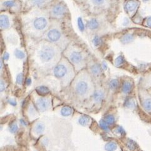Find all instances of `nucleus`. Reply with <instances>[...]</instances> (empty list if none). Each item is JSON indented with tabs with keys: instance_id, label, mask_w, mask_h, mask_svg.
I'll return each instance as SVG.
<instances>
[{
	"instance_id": "21",
	"label": "nucleus",
	"mask_w": 151,
	"mask_h": 151,
	"mask_svg": "<svg viewBox=\"0 0 151 151\" xmlns=\"http://www.w3.org/2000/svg\"><path fill=\"white\" fill-rule=\"evenodd\" d=\"M117 145L115 142H110L105 145V149L107 151H114L117 149Z\"/></svg>"
},
{
	"instance_id": "7",
	"label": "nucleus",
	"mask_w": 151,
	"mask_h": 151,
	"mask_svg": "<svg viewBox=\"0 0 151 151\" xmlns=\"http://www.w3.org/2000/svg\"><path fill=\"white\" fill-rule=\"evenodd\" d=\"M68 9L65 5L62 3H57L50 9V15L54 19H62L67 14Z\"/></svg>"
},
{
	"instance_id": "28",
	"label": "nucleus",
	"mask_w": 151,
	"mask_h": 151,
	"mask_svg": "<svg viewBox=\"0 0 151 151\" xmlns=\"http://www.w3.org/2000/svg\"><path fill=\"white\" fill-rule=\"evenodd\" d=\"M100 126L102 129L105 130V131H108L109 130V128H108V125H107V122H105V120H100Z\"/></svg>"
},
{
	"instance_id": "12",
	"label": "nucleus",
	"mask_w": 151,
	"mask_h": 151,
	"mask_svg": "<svg viewBox=\"0 0 151 151\" xmlns=\"http://www.w3.org/2000/svg\"><path fill=\"white\" fill-rule=\"evenodd\" d=\"M100 27V23L97 18H92L87 23V28L90 31H96Z\"/></svg>"
},
{
	"instance_id": "41",
	"label": "nucleus",
	"mask_w": 151,
	"mask_h": 151,
	"mask_svg": "<svg viewBox=\"0 0 151 151\" xmlns=\"http://www.w3.org/2000/svg\"><path fill=\"white\" fill-rule=\"evenodd\" d=\"M31 83V80H30L29 79H28V80H27V81H26V84H27L28 85H30V83Z\"/></svg>"
},
{
	"instance_id": "1",
	"label": "nucleus",
	"mask_w": 151,
	"mask_h": 151,
	"mask_svg": "<svg viewBox=\"0 0 151 151\" xmlns=\"http://www.w3.org/2000/svg\"><path fill=\"white\" fill-rule=\"evenodd\" d=\"M33 59L36 65L43 70H48L55 66L62 59V50L47 40H42L35 46Z\"/></svg>"
},
{
	"instance_id": "36",
	"label": "nucleus",
	"mask_w": 151,
	"mask_h": 151,
	"mask_svg": "<svg viewBox=\"0 0 151 151\" xmlns=\"http://www.w3.org/2000/svg\"><path fill=\"white\" fill-rule=\"evenodd\" d=\"M9 102L11 105H13V106H15L16 105V102L14 100H9Z\"/></svg>"
},
{
	"instance_id": "10",
	"label": "nucleus",
	"mask_w": 151,
	"mask_h": 151,
	"mask_svg": "<svg viewBox=\"0 0 151 151\" xmlns=\"http://www.w3.org/2000/svg\"><path fill=\"white\" fill-rule=\"evenodd\" d=\"M51 1V0H28V4L31 7L41 9L48 5Z\"/></svg>"
},
{
	"instance_id": "15",
	"label": "nucleus",
	"mask_w": 151,
	"mask_h": 151,
	"mask_svg": "<svg viewBox=\"0 0 151 151\" xmlns=\"http://www.w3.org/2000/svg\"><path fill=\"white\" fill-rule=\"evenodd\" d=\"M2 6L6 8H11V9H18L19 8V5L16 1L14 0H8L3 2Z\"/></svg>"
},
{
	"instance_id": "23",
	"label": "nucleus",
	"mask_w": 151,
	"mask_h": 151,
	"mask_svg": "<svg viewBox=\"0 0 151 151\" xmlns=\"http://www.w3.org/2000/svg\"><path fill=\"white\" fill-rule=\"evenodd\" d=\"M134 40V37L131 35H124L122 38V42L123 43H128L132 42Z\"/></svg>"
},
{
	"instance_id": "35",
	"label": "nucleus",
	"mask_w": 151,
	"mask_h": 151,
	"mask_svg": "<svg viewBox=\"0 0 151 151\" xmlns=\"http://www.w3.org/2000/svg\"><path fill=\"white\" fill-rule=\"evenodd\" d=\"M5 88V83L3 82V80H1V92H3Z\"/></svg>"
},
{
	"instance_id": "5",
	"label": "nucleus",
	"mask_w": 151,
	"mask_h": 151,
	"mask_svg": "<svg viewBox=\"0 0 151 151\" xmlns=\"http://www.w3.org/2000/svg\"><path fill=\"white\" fill-rule=\"evenodd\" d=\"M91 77L86 70H82L76 77L74 81V89L76 93L80 97H86L93 92Z\"/></svg>"
},
{
	"instance_id": "39",
	"label": "nucleus",
	"mask_w": 151,
	"mask_h": 151,
	"mask_svg": "<svg viewBox=\"0 0 151 151\" xmlns=\"http://www.w3.org/2000/svg\"><path fill=\"white\" fill-rule=\"evenodd\" d=\"M147 25L150 26V27H151V18H149L147 20Z\"/></svg>"
},
{
	"instance_id": "40",
	"label": "nucleus",
	"mask_w": 151,
	"mask_h": 151,
	"mask_svg": "<svg viewBox=\"0 0 151 151\" xmlns=\"http://www.w3.org/2000/svg\"><path fill=\"white\" fill-rule=\"evenodd\" d=\"M102 68H103L104 70H106L107 68V64H105V63H102Z\"/></svg>"
},
{
	"instance_id": "30",
	"label": "nucleus",
	"mask_w": 151,
	"mask_h": 151,
	"mask_svg": "<svg viewBox=\"0 0 151 151\" xmlns=\"http://www.w3.org/2000/svg\"><path fill=\"white\" fill-rule=\"evenodd\" d=\"M14 54H15V56L17 58H25V53L23 52L22 51H21V50H16L15 51V53H14Z\"/></svg>"
},
{
	"instance_id": "27",
	"label": "nucleus",
	"mask_w": 151,
	"mask_h": 151,
	"mask_svg": "<svg viewBox=\"0 0 151 151\" xmlns=\"http://www.w3.org/2000/svg\"><path fill=\"white\" fill-rule=\"evenodd\" d=\"M126 107H128V108H133L135 107L136 106V103H135V102L132 99H129L126 101Z\"/></svg>"
},
{
	"instance_id": "31",
	"label": "nucleus",
	"mask_w": 151,
	"mask_h": 151,
	"mask_svg": "<svg viewBox=\"0 0 151 151\" xmlns=\"http://www.w3.org/2000/svg\"><path fill=\"white\" fill-rule=\"evenodd\" d=\"M127 147L131 151H134L136 147V144L133 141V140H129L128 142H127Z\"/></svg>"
},
{
	"instance_id": "29",
	"label": "nucleus",
	"mask_w": 151,
	"mask_h": 151,
	"mask_svg": "<svg viewBox=\"0 0 151 151\" xmlns=\"http://www.w3.org/2000/svg\"><path fill=\"white\" fill-rule=\"evenodd\" d=\"M124 62V59L122 56H119L116 58L115 60V65L117 66H120V65H122L123 63Z\"/></svg>"
},
{
	"instance_id": "19",
	"label": "nucleus",
	"mask_w": 151,
	"mask_h": 151,
	"mask_svg": "<svg viewBox=\"0 0 151 151\" xmlns=\"http://www.w3.org/2000/svg\"><path fill=\"white\" fill-rule=\"evenodd\" d=\"M45 130V125L43 123H38L34 128V131L37 134H42Z\"/></svg>"
},
{
	"instance_id": "42",
	"label": "nucleus",
	"mask_w": 151,
	"mask_h": 151,
	"mask_svg": "<svg viewBox=\"0 0 151 151\" xmlns=\"http://www.w3.org/2000/svg\"><path fill=\"white\" fill-rule=\"evenodd\" d=\"M81 21H80V19H79V25H81V24H80V23H81ZM81 26H82V29H83V24H82V26H80V29H81Z\"/></svg>"
},
{
	"instance_id": "20",
	"label": "nucleus",
	"mask_w": 151,
	"mask_h": 151,
	"mask_svg": "<svg viewBox=\"0 0 151 151\" xmlns=\"http://www.w3.org/2000/svg\"><path fill=\"white\" fill-rule=\"evenodd\" d=\"M72 113V109L70 107H63V108H62V110H61V114H62V115L63 116H65V117L71 115Z\"/></svg>"
},
{
	"instance_id": "18",
	"label": "nucleus",
	"mask_w": 151,
	"mask_h": 151,
	"mask_svg": "<svg viewBox=\"0 0 151 151\" xmlns=\"http://www.w3.org/2000/svg\"><path fill=\"white\" fill-rule=\"evenodd\" d=\"M36 92L40 95H45L48 94L50 92V90L46 86H40L36 88Z\"/></svg>"
},
{
	"instance_id": "26",
	"label": "nucleus",
	"mask_w": 151,
	"mask_h": 151,
	"mask_svg": "<svg viewBox=\"0 0 151 151\" xmlns=\"http://www.w3.org/2000/svg\"><path fill=\"white\" fill-rule=\"evenodd\" d=\"M105 122L108 124H113L115 122V118L112 115H108L105 117Z\"/></svg>"
},
{
	"instance_id": "14",
	"label": "nucleus",
	"mask_w": 151,
	"mask_h": 151,
	"mask_svg": "<svg viewBox=\"0 0 151 151\" xmlns=\"http://www.w3.org/2000/svg\"><path fill=\"white\" fill-rule=\"evenodd\" d=\"M0 25H1V28L3 29H7L9 28L10 26V20L8 17V15L6 14H1L0 18Z\"/></svg>"
},
{
	"instance_id": "24",
	"label": "nucleus",
	"mask_w": 151,
	"mask_h": 151,
	"mask_svg": "<svg viewBox=\"0 0 151 151\" xmlns=\"http://www.w3.org/2000/svg\"><path fill=\"white\" fill-rule=\"evenodd\" d=\"M144 108H145V110L151 111V99H147L145 100L143 103Z\"/></svg>"
},
{
	"instance_id": "25",
	"label": "nucleus",
	"mask_w": 151,
	"mask_h": 151,
	"mask_svg": "<svg viewBox=\"0 0 151 151\" xmlns=\"http://www.w3.org/2000/svg\"><path fill=\"white\" fill-rule=\"evenodd\" d=\"M118 85H119V82L116 79H113V80H112L110 82L109 86L112 89H115V88H116L118 86Z\"/></svg>"
},
{
	"instance_id": "43",
	"label": "nucleus",
	"mask_w": 151,
	"mask_h": 151,
	"mask_svg": "<svg viewBox=\"0 0 151 151\" xmlns=\"http://www.w3.org/2000/svg\"><path fill=\"white\" fill-rule=\"evenodd\" d=\"M83 0H76V1H78V2H82Z\"/></svg>"
},
{
	"instance_id": "33",
	"label": "nucleus",
	"mask_w": 151,
	"mask_h": 151,
	"mask_svg": "<svg viewBox=\"0 0 151 151\" xmlns=\"http://www.w3.org/2000/svg\"><path fill=\"white\" fill-rule=\"evenodd\" d=\"M23 74L22 73H20L16 77V83L18 84H22V82H23Z\"/></svg>"
},
{
	"instance_id": "3",
	"label": "nucleus",
	"mask_w": 151,
	"mask_h": 151,
	"mask_svg": "<svg viewBox=\"0 0 151 151\" xmlns=\"http://www.w3.org/2000/svg\"><path fill=\"white\" fill-rule=\"evenodd\" d=\"M63 55L74 66L76 71H81L86 66V53L79 46L73 44L68 45L64 50Z\"/></svg>"
},
{
	"instance_id": "4",
	"label": "nucleus",
	"mask_w": 151,
	"mask_h": 151,
	"mask_svg": "<svg viewBox=\"0 0 151 151\" xmlns=\"http://www.w3.org/2000/svg\"><path fill=\"white\" fill-rule=\"evenodd\" d=\"M74 66L66 58H62L59 63L53 68V73L63 84L67 85L75 77Z\"/></svg>"
},
{
	"instance_id": "11",
	"label": "nucleus",
	"mask_w": 151,
	"mask_h": 151,
	"mask_svg": "<svg viewBox=\"0 0 151 151\" xmlns=\"http://www.w3.org/2000/svg\"><path fill=\"white\" fill-rule=\"evenodd\" d=\"M91 4L97 8H107L109 6V0H90Z\"/></svg>"
},
{
	"instance_id": "44",
	"label": "nucleus",
	"mask_w": 151,
	"mask_h": 151,
	"mask_svg": "<svg viewBox=\"0 0 151 151\" xmlns=\"http://www.w3.org/2000/svg\"><path fill=\"white\" fill-rule=\"evenodd\" d=\"M143 1H149V0H143Z\"/></svg>"
},
{
	"instance_id": "32",
	"label": "nucleus",
	"mask_w": 151,
	"mask_h": 151,
	"mask_svg": "<svg viewBox=\"0 0 151 151\" xmlns=\"http://www.w3.org/2000/svg\"><path fill=\"white\" fill-rule=\"evenodd\" d=\"M18 129V127L16 123H13L10 126V132L12 133H15Z\"/></svg>"
},
{
	"instance_id": "17",
	"label": "nucleus",
	"mask_w": 151,
	"mask_h": 151,
	"mask_svg": "<svg viewBox=\"0 0 151 151\" xmlns=\"http://www.w3.org/2000/svg\"><path fill=\"white\" fill-rule=\"evenodd\" d=\"M132 88V83L130 82L126 81L123 83V86H122V92L124 93H129L131 92Z\"/></svg>"
},
{
	"instance_id": "16",
	"label": "nucleus",
	"mask_w": 151,
	"mask_h": 151,
	"mask_svg": "<svg viewBox=\"0 0 151 151\" xmlns=\"http://www.w3.org/2000/svg\"><path fill=\"white\" fill-rule=\"evenodd\" d=\"M104 97H105V95H104V93L103 91L99 90H97V91L95 92L94 94H93V99L95 101V102L97 103H100L102 102V100L104 99Z\"/></svg>"
},
{
	"instance_id": "34",
	"label": "nucleus",
	"mask_w": 151,
	"mask_h": 151,
	"mask_svg": "<svg viewBox=\"0 0 151 151\" xmlns=\"http://www.w3.org/2000/svg\"><path fill=\"white\" fill-rule=\"evenodd\" d=\"M100 38H99L98 37V36L95 37V38L94 40H93V42H94L95 45L96 46L99 45V43H100Z\"/></svg>"
},
{
	"instance_id": "38",
	"label": "nucleus",
	"mask_w": 151,
	"mask_h": 151,
	"mask_svg": "<svg viewBox=\"0 0 151 151\" xmlns=\"http://www.w3.org/2000/svg\"><path fill=\"white\" fill-rule=\"evenodd\" d=\"M8 58H9V55H8V53L6 52L5 53V55H4V59L7 60L8 59Z\"/></svg>"
},
{
	"instance_id": "9",
	"label": "nucleus",
	"mask_w": 151,
	"mask_h": 151,
	"mask_svg": "<svg viewBox=\"0 0 151 151\" xmlns=\"http://www.w3.org/2000/svg\"><path fill=\"white\" fill-rule=\"evenodd\" d=\"M139 5V2L136 0H129L125 5V9L126 11L130 15L133 14L137 9Z\"/></svg>"
},
{
	"instance_id": "6",
	"label": "nucleus",
	"mask_w": 151,
	"mask_h": 151,
	"mask_svg": "<svg viewBox=\"0 0 151 151\" xmlns=\"http://www.w3.org/2000/svg\"><path fill=\"white\" fill-rule=\"evenodd\" d=\"M45 40L60 47L62 50H65L68 46V40L63 34L60 25L54 23L45 33Z\"/></svg>"
},
{
	"instance_id": "22",
	"label": "nucleus",
	"mask_w": 151,
	"mask_h": 151,
	"mask_svg": "<svg viewBox=\"0 0 151 151\" xmlns=\"http://www.w3.org/2000/svg\"><path fill=\"white\" fill-rule=\"evenodd\" d=\"M89 121L90 118L88 116H82V117H80L79 120V123H80V125H83V126L87 125L88 122H89Z\"/></svg>"
},
{
	"instance_id": "8",
	"label": "nucleus",
	"mask_w": 151,
	"mask_h": 151,
	"mask_svg": "<svg viewBox=\"0 0 151 151\" xmlns=\"http://www.w3.org/2000/svg\"><path fill=\"white\" fill-rule=\"evenodd\" d=\"M36 106L40 111H45L48 109L50 106V100L48 98H43L40 97L37 99L36 102Z\"/></svg>"
},
{
	"instance_id": "13",
	"label": "nucleus",
	"mask_w": 151,
	"mask_h": 151,
	"mask_svg": "<svg viewBox=\"0 0 151 151\" xmlns=\"http://www.w3.org/2000/svg\"><path fill=\"white\" fill-rule=\"evenodd\" d=\"M102 67H101L98 63H94L90 66L89 70L92 75L97 77L100 75L102 73Z\"/></svg>"
},
{
	"instance_id": "2",
	"label": "nucleus",
	"mask_w": 151,
	"mask_h": 151,
	"mask_svg": "<svg viewBox=\"0 0 151 151\" xmlns=\"http://www.w3.org/2000/svg\"><path fill=\"white\" fill-rule=\"evenodd\" d=\"M24 31L33 38H40L50 27L48 13L40 8H35L25 15L23 19Z\"/></svg>"
},
{
	"instance_id": "37",
	"label": "nucleus",
	"mask_w": 151,
	"mask_h": 151,
	"mask_svg": "<svg viewBox=\"0 0 151 151\" xmlns=\"http://www.w3.org/2000/svg\"><path fill=\"white\" fill-rule=\"evenodd\" d=\"M117 130H118V131H119V132H120L121 134H122L123 133H124V130H123V129H122V127H119Z\"/></svg>"
}]
</instances>
